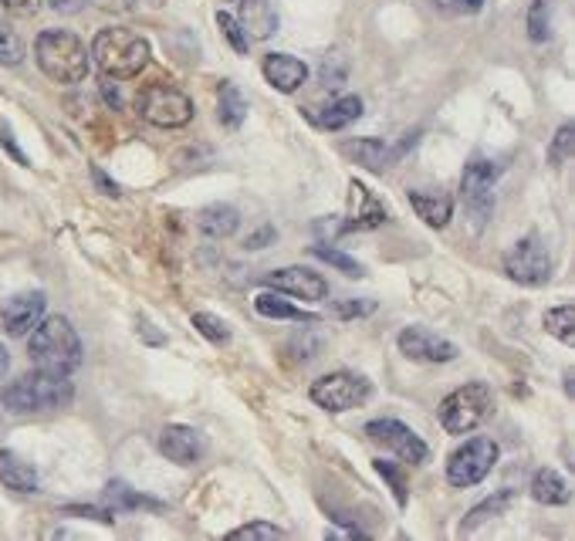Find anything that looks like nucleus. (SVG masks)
I'll return each instance as SVG.
<instances>
[{
	"mask_svg": "<svg viewBox=\"0 0 575 541\" xmlns=\"http://www.w3.org/2000/svg\"><path fill=\"white\" fill-rule=\"evenodd\" d=\"M75 399V386L68 376H58V372H24L14 383H7L0 389V403H4L7 413L14 416H28V413H51V410H65Z\"/></svg>",
	"mask_w": 575,
	"mask_h": 541,
	"instance_id": "1",
	"label": "nucleus"
},
{
	"mask_svg": "<svg viewBox=\"0 0 575 541\" xmlns=\"http://www.w3.org/2000/svg\"><path fill=\"white\" fill-rule=\"evenodd\" d=\"M28 356L34 369L58 372V376H72L82 366V339H78L75 325L65 315L41 318L28 332Z\"/></svg>",
	"mask_w": 575,
	"mask_h": 541,
	"instance_id": "2",
	"label": "nucleus"
},
{
	"mask_svg": "<svg viewBox=\"0 0 575 541\" xmlns=\"http://www.w3.org/2000/svg\"><path fill=\"white\" fill-rule=\"evenodd\" d=\"M88 58L102 68V75L109 78H136L143 68L149 65L153 51H149V41L143 34L129 31V28H102L92 38V51Z\"/></svg>",
	"mask_w": 575,
	"mask_h": 541,
	"instance_id": "3",
	"label": "nucleus"
},
{
	"mask_svg": "<svg viewBox=\"0 0 575 541\" xmlns=\"http://www.w3.org/2000/svg\"><path fill=\"white\" fill-rule=\"evenodd\" d=\"M34 61L51 82L58 85H78L88 75V51L78 34L48 28L34 41Z\"/></svg>",
	"mask_w": 575,
	"mask_h": 541,
	"instance_id": "4",
	"label": "nucleus"
},
{
	"mask_svg": "<svg viewBox=\"0 0 575 541\" xmlns=\"http://www.w3.org/2000/svg\"><path fill=\"white\" fill-rule=\"evenodd\" d=\"M491 410H494L491 389L484 383H464L457 386L454 393L444 396V403H440V423H444L447 433L464 437V433L481 427L491 416Z\"/></svg>",
	"mask_w": 575,
	"mask_h": 541,
	"instance_id": "5",
	"label": "nucleus"
},
{
	"mask_svg": "<svg viewBox=\"0 0 575 541\" xmlns=\"http://www.w3.org/2000/svg\"><path fill=\"white\" fill-rule=\"evenodd\" d=\"M139 115L149 122V126L159 129H183L193 119V99L187 92H180L176 85H149L139 92L136 99Z\"/></svg>",
	"mask_w": 575,
	"mask_h": 541,
	"instance_id": "6",
	"label": "nucleus"
},
{
	"mask_svg": "<svg viewBox=\"0 0 575 541\" xmlns=\"http://www.w3.org/2000/svg\"><path fill=\"white\" fill-rule=\"evenodd\" d=\"M369 393H373L369 379L366 376H356V372H329V376L315 379L312 389H308L312 403L322 406V410H329V413L356 410V406L366 403Z\"/></svg>",
	"mask_w": 575,
	"mask_h": 541,
	"instance_id": "7",
	"label": "nucleus"
},
{
	"mask_svg": "<svg viewBox=\"0 0 575 541\" xmlns=\"http://www.w3.org/2000/svg\"><path fill=\"white\" fill-rule=\"evenodd\" d=\"M498 443L491 437H474L467 440L464 447L454 450L447 460V481L454 487H474L481 484L484 477L491 474L494 464H498Z\"/></svg>",
	"mask_w": 575,
	"mask_h": 541,
	"instance_id": "8",
	"label": "nucleus"
},
{
	"mask_svg": "<svg viewBox=\"0 0 575 541\" xmlns=\"http://www.w3.org/2000/svg\"><path fill=\"white\" fill-rule=\"evenodd\" d=\"M504 274L525 288H542L552 278V257H548L545 244L535 234H528L518 244H511V251L504 254Z\"/></svg>",
	"mask_w": 575,
	"mask_h": 541,
	"instance_id": "9",
	"label": "nucleus"
},
{
	"mask_svg": "<svg viewBox=\"0 0 575 541\" xmlns=\"http://www.w3.org/2000/svg\"><path fill=\"white\" fill-rule=\"evenodd\" d=\"M494 180H498V166L491 159H471L460 180V193H464V210L474 220V230H484V224L494 214Z\"/></svg>",
	"mask_w": 575,
	"mask_h": 541,
	"instance_id": "10",
	"label": "nucleus"
},
{
	"mask_svg": "<svg viewBox=\"0 0 575 541\" xmlns=\"http://www.w3.org/2000/svg\"><path fill=\"white\" fill-rule=\"evenodd\" d=\"M366 437L373 443H379V447L393 450V454L410 467H417V464L427 460V443H423L417 433H413L400 420H373L366 427Z\"/></svg>",
	"mask_w": 575,
	"mask_h": 541,
	"instance_id": "11",
	"label": "nucleus"
},
{
	"mask_svg": "<svg viewBox=\"0 0 575 541\" xmlns=\"http://www.w3.org/2000/svg\"><path fill=\"white\" fill-rule=\"evenodd\" d=\"M44 291H21V295L7 298L0 308V328H4L11 339H28V332L44 318Z\"/></svg>",
	"mask_w": 575,
	"mask_h": 541,
	"instance_id": "12",
	"label": "nucleus"
},
{
	"mask_svg": "<svg viewBox=\"0 0 575 541\" xmlns=\"http://www.w3.org/2000/svg\"><path fill=\"white\" fill-rule=\"evenodd\" d=\"M413 143H417V136H406L400 146H389L383 139H349V143H342V153L349 159H356L359 166H366V170L383 173L389 166L400 163V159L413 149Z\"/></svg>",
	"mask_w": 575,
	"mask_h": 541,
	"instance_id": "13",
	"label": "nucleus"
},
{
	"mask_svg": "<svg viewBox=\"0 0 575 541\" xmlns=\"http://www.w3.org/2000/svg\"><path fill=\"white\" fill-rule=\"evenodd\" d=\"M264 285L281 295L302 298V301H325L329 298V281L322 274H315L312 268H278L271 274H264Z\"/></svg>",
	"mask_w": 575,
	"mask_h": 541,
	"instance_id": "14",
	"label": "nucleus"
},
{
	"mask_svg": "<svg viewBox=\"0 0 575 541\" xmlns=\"http://www.w3.org/2000/svg\"><path fill=\"white\" fill-rule=\"evenodd\" d=\"M396 345H400V352L410 362H454L457 359V345L454 342L440 339V335H433L420 325L403 328Z\"/></svg>",
	"mask_w": 575,
	"mask_h": 541,
	"instance_id": "15",
	"label": "nucleus"
},
{
	"mask_svg": "<svg viewBox=\"0 0 575 541\" xmlns=\"http://www.w3.org/2000/svg\"><path fill=\"white\" fill-rule=\"evenodd\" d=\"M156 447L170 464L190 467L203 457V437L193 427H183V423H166L156 437Z\"/></svg>",
	"mask_w": 575,
	"mask_h": 541,
	"instance_id": "16",
	"label": "nucleus"
},
{
	"mask_svg": "<svg viewBox=\"0 0 575 541\" xmlns=\"http://www.w3.org/2000/svg\"><path fill=\"white\" fill-rule=\"evenodd\" d=\"M386 207L362 183H349V230H376L386 224Z\"/></svg>",
	"mask_w": 575,
	"mask_h": 541,
	"instance_id": "17",
	"label": "nucleus"
},
{
	"mask_svg": "<svg viewBox=\"0 0 575 541\" xmlns=\"http://www.w3.org/2000/svg\"><path fill=\"white\" fill-rule=\"evenodd\" d=\"M264 78H268L271 88H278L281 95L298 92L308 82V65L295 55H268L264 58Z\"/></svg>",
	"mask_w": 575,
	"mask_h": 541,
	"instance_id": "18",
	"label": "nucleus"
},
{
	"mask_svg": "<svg viewBox=\"0 0 575 541\" xmlns=\"http://www.w3.org/2000/svg\"><path fill=\"white\" fill-rule=\"evenodd\" d=\"M0 484L17 494H38V470L14 450H0Z\"/></svg>",
	"mask_w": 575,
	"mask_h": 541,
	"instance_id": "19",
	"label": "nucleus"
},
{
	"mask_svg": "<svg viewBox=\"0 0 575 541\" xmlns=\"http://www.w3.org/2000/svg\"><path fill=\"white\" fill-rule=\"evenodd\" d=\"M410 207L417 210V217L427 227H447L454 217V200L447 193H427V190H410Z\"/></svg>",
	"mask_w": 575,
	"mask_h": 541,
	"instance_id": "20",
	"label": "nucleus"
},
{
	"mask_svg": "<svg viewBox=\"0 0 575 541\" xmlns=\"http://www.w3.org/2000/svg\"><path fill=\"white\" fill-rule=\"evenodd\" d=\"M197 227H200V234L214 237V241H224V237L237 234L241 214H237L230 203H214V207H203L197 214Z\"/></svg>",
	"mask_w": 575,
	"mask_h": 541,
	"instance_id": "21",
	"label": "nucleus"
},
{
	"mask_svg": "<svg viewBox=\"0 0 575 541\" xmlns=\"http://www.w3.org/2000/svg\"><path fill=\"white\" fill-rule=\"evenodd\" d=\"M237 21L254 38H271L278 31V14H274L271 0H241V17Z\"/></svg>",
	"mask_w": 575,
	"mask_h": 541,
	"instance_id": "22",
	"label": "nucleus"
},
{
	"mask_svg": "<svg viewBox=\"0 0 575 541\" xmlns=\"http://www.w3.org/2000/svg\"><path fill=\"white\" fill-rule=\"evenodd\" d=\"M532 498L538 504H552V508H559V504H569L572 491H569V484H565V477L559 474V470L542 467V470H535V477H532Z\"/></svg>",
	"mask_w": 575,
	"mask_h": 541,
	"instance_id": "23",
	"label": "nucleus"
},
{
	"mask_svg": "<svg viewBox=\"0 0 575 541\" xmlns=\"http://www.w3.org/2000/svg\"><path fill=\"white\" fill-rule=\"evenodd\" d=\"M254 308H258V315L264 318H281V322H318L312 312H302V308H295L291 301L281 298V291H261L258 298H254Z\"/></svg>",
	"mask_w": 575,
	"mask_h": 541,
	"instance_id": "24",
	"label": "nucleus"
},
{
	"mask_svg": "<svg viewBox=\"0 0 575 541\" xmlns=\"http://www.w3.org/2000/svg\"><path fill=\"white\" fill-rule=\"evenodd\" d=\"M362 115V99L359 95H342V99H335L329 109H322V115H318V126L329 129V132H339L345 126H352Z\"/></svg>",
	"mask_w": 575,
	"mask_h": 541,
	"instance_id": "25",
	"label": "nucleus"
},
{
	"mask_svg": "<svg viewBox=\"0 0 575 541\" xmlns=\"http://www.w3.org/2000/svg\"><path fill=\"white\" fill-rule=\"evenodd\" d=\"M217 115L227 129H241L244 119H247V102L244 95L237 92L234 82H224L220 85V95H217Z\"/></svg>",
	"mask_w": 575,
	"mask_h": 541,
	"instance_id": "26",
	"label": "nucleus"
},
{
	"mask_svg": "<svg viewBox=\"0 0 575 541\" xmlns=\"http://www.w3.org/2000/svg\"><path fill=\"white\" fill-rule=\"evenodd\" d=\"M545 332L555 335L559 342L572 345L575 342V308L572 305H559L545 312Z\"/></svg>",
	"mask_w": 575,
	"mask_h": 541,
	"instance_id": "27",
	"label": "nucleus"
},
{
	"mask_svg": "<svg viewBox=\"0 0 575 541\" xmlns=\"http://www.w3.org/2000/svg\"><path fill=\"white\" fill-rule=\"evenodd\" d=\"M511 501H515V491H508V487H504V491H498L494 498H488L484 504H477V508L467 514V521H464V528H460V531H474L477 525H484V521L498 518V514L508 508Z\"/></svg>",
	"mask_w": 575,
	"mask_h": 541,
	"instance_id": "28",
	"label": "nucleus"
},
{
	"mask_svg": "<svg viewBox=\"0 0 575 541\" xmlns=\"http://www.w3.org/2000/svg\"><path fill=\"white\" fill-rule=\"evenodd\" d=\"M312 254L318 257V261L332 264L335 271H342L345 278H362V274H366V268H362V264L356 261V257L342 254L339 247H329V244H315V247H312Z\"/></svg>",
	"mask_w": 575,
	"mask_h": 541,
	"instance_id": "29",
	"label": "nucleus"
},
{
	"mask_svg": "<svg viewBox=\"0 0 575 541\" xmlns=\"http://www.w3.org/2000/svg\"><path fill=\"white\" fill-rule=\"evenodd\" d=\"M548 34H552V0H535L528 11V38L542 44L548 41Z\"/></svg>",
	"mask_w": 575,
	"mask_h": 541,
	"instance_id": "30",
	"label": "nucleus"
},
{
	"mask_svg": "<svg viewBox=\"0 0 575 541\" xmlns=\"http://www.w3.org/2000/svg\"><path fill=\"white\" fill-rule=\"evenodd\" d=\"M281 538H288V535L278 525H268V521H251V525L234 528L227 535V541H281Z\"/></svg>",
	"mask_w": 575,
	"mask_h": 541,
	"instance_id": "31",
	"label": "nucleus"
},
{
	"mask_svg": "<svg viewBox=\"0 0 575 541\" xmlns=\"http://www.w3.org/2000/svg\"><path fill=\"white\" fill-rule=\"evenodd\" d=\"M217 28H220V34H224L227 44L237 51V55H247V48H251V38H247V31L241 28V21H237L234 14L220 11L217 14Z\"/></svg>",
	"mask_w": 575,
	"mask_h": 541,
	"instance_id": "32",
	"label": "nucleus"
},
{
	"mask_svg": "<svg viewBox=\"0 0 575 541\" xmlns=\"http://www.w3.org/2000/svg\"><path fill=\"white\" fill-rule=\"evenodd\" d=\"M193 328H200V335L207 342H214V345H227L230 342V328L224 318H217V315H210V312H197L193 315Z\"/></svg>",
	"mask_w": 575,
	"mask_h": 541,
	"instance_id": "33",
	"label": "nucleus"
},
{
	"mask_svg": "<svg viewBox=\"0 0 575 541\" xmlns=\"http://www.w3.org/2000/svg\"><path fill=\"white\" fill-rule=\"evenodd\" d=\"M24 61V44L21 38L7 28V24H0V65H7V68H17Z\"/></svg>",
	"mask_w": 575,
	"mask_h": 541,
	"instance_id": "34",
	"label": "nucleus"
},
{
	"mask_svg": "<svg viewBox=\"0 0 575 541\" xmlns=\"http://www.w3.org/2000/svg\"><path fill=\"white\" fill-rule=\"evenodd\" d=\"M109 501H115V504H122V508H159L156 501H149V498H143V494H136L132 487H126L122 481H112L109 487Z\"/></svg>",
	"mask_w": 575,
	"mask_h": 541,
	"instance_id": "35",
	"label": "nucleus"
},
{
	"mask_svg": "<svg viewBox=\"0 0 575 541\" xmlns=\"http://www.w3.org/2000/svg\"><path fill=\"white\" fill-rule=\"evenodd\" d=\"M572 146H575V129L562 126L559 132H555L552 146H548V159H552V166H562L565 159H572Z\"/></svg>",
	"mask_w": 575,
	"mask_h": 541,
	"instance_id": "36",
	"label": "nucleus"
},
{
	"mask_svg": "<svg viewBox=\"0 0 575 541\" xmlns=\"http://www.w3.org/2000/svg\"><path fill=\"white\" fill-rule=\"evenodd\" d=\"M332 312L339 318H366L376 312V301L373 298H345V301H335Z\"/></svg>",
	"mask_w": 575,
	"mask_h": 541,
	"instance_id": "37",
	"label": "nucleus"
},
{
	"mask_svg": "<svg viewBox=\"0 0 575 541\" xmlns=\"http://www.w3.org/2000/svg\"><path fill=\"white\" fill-rule=\"evenodd\" d=\"M376 470H379V474H383L386 481H389V487H393V494H396V504H400V508H403V504H406V487H403L400 470H396L393 464H389V460H376Z\"/></svg>",
	"mask_w": 575,
	"mask_h": 541,
	"instance_id": "38",
	"label": "nucleus"
},
{
	"mask_svg": "<svg viewBox=\"0 0 575 541\" xmlns=\"http://www.w3.org/2000/svg\"><path fill=\"white\" fill-rule=\"evenodd\" d=\"M0 146L7 149V156L14 159V163H21V166H31V159L21 153V146H17V139H14V132H11V126H7L4 119H0Z\"/></svg>",
	"mask_w": 575,
	"mask_h": 541,
	"instance_id": "39",
	"label": "nucleus"
},
{
	"mask_svg": "<svg viewBox=\"0 0 575 541\" xmlns=\"http://www.w3.org/2000/svg\"><path fill=\"white\" fill-rule=\"evenodd\" d=\"M68 514H85L92 521H102V525H112L115 521V508L112 511H102V508H65Z\"/></svg>",
	"mask_w": 575,
	"mask_h": 541,
	"instance_id": "40",
	"label": "nucleus"
},
{
	"mask_svg": "<svg viewBox=\"0 0 575 541\" xmlns=\"http://www.w3.org/2000/svg\"><path fill=\"white\" fill-rule=\"evenodd\" d=\"M102 99L112 105V109H122V95H119V85H115V78L105 75V82H102Z\"/></svg>",
	"mask_w": 575,
	"mask_h": 541,
	"instance_id": "41",
	"label": "nucleus"
},
{
	"mask_svg": "<svg viewBox=\"0 0 575 541\" xmlns=\"http://www.w3.org/2000/svg\"><path fill=\"white\" fill-rule=\"evenodd\" d=\"M44 4H48L51 11H58V14H78L88 0H44Z\"/></svg>",
	"mask_w": 575,
	"mask_h": 541,
	"instance_id": "42",
	"label": "nucleus"
},
{
	"mask_svg": "<svg viewBox=\"0 0 575 541\" xmlns=\"http://www.w3.org/2000/svg\"><path fill=\"white\" fill-rule=\"evenodd\" d=\"M0 4H4L7 11H14V14H34L41 7V0H0Z\"/></svg>",
	"mask_w": 575,
	"mask_h": 541,
	"instance_id": "43",
	"label": "nucleus"
},
{
	"mask_svg": "<svg viewBox=\"0 0 575 541\" xmlns=\"http://www.w3.org/2000/svg\"><path fill=\"white\" fill-rule=\"evenodd\" d=\"M274 237V230L271 227H264V230H258V234L254 237H247V247H251V251H261V244H268Z\"/></svg>",
	"mask_w": 575,
	"mask_h": 541,
	"instance_id": "44",
	"label": "nucleus"
},
{
	"mask_svg": "<svg viewBox=\"0 0 575 541\" xmlns=\"http://www.w3.org/2000/svg\"><path fill=\"white\" fill-rule=\"evenodd\" d=\"M95 183H99L102 190H105V197H119V186L105 180V173H102V170H95Z\"/></svg>",
	"mask_w": 575,
	"mask_h": 541,
	"instance_id": "45",
	"label": "nucleus"
},
{
	"mask_svg": "<svg viewBox=\"0 0 575 541\" xmlns=\"http://www.w3.org/2000/svg\"><path fill=\"white\" fill-rule=\"evenodd\" d=\"M433 7H440L444 14H457L460 11V0H433Z\"/></svg>",
	"mask_w": 575,
	"mask_h": 541,
	"instance_id": "46",
	"label": "nucleus"
},
{
	"mask_svg": "<svg viewBox=\"0 0 575 541\" xmlns=\"http://www.w3.org/2000/svg\"><path fill=\"white\" fill-rule=\"evenodd\" d=\"M484 7V0H460V11H467V14H477Z\"/></svg>",
	"mask_w": 575,
	"mask_h": 541,
	"instance_id": "47",
	"label": "nucleus"
},
{
	"mask_svg": "<svg viewBox=\"0 0 575 541\" xmlns=\"http://www.w3.org/2000/svg\"><path fill=\"white\" fill-rule=\"evenodd\" d=\"M132 7H163L166 0H129Z\"/></svg>",
	"mask_w": 575,
	"mask_h": 541,
	"instance_id": "48",
	"label": "nucleus"
}]
</instances>
